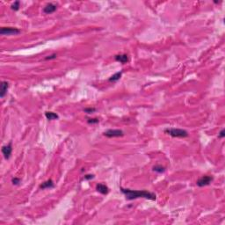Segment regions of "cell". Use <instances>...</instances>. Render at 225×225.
I'll return each mask as SVG.
<instances>
[{"label": "cell", "instance_id": "obj_1", "mask_svg": "<svg viewBox=\"0 0 225 225\" xmlns=\"http://www.w3.org/2000/svg\"><path fill=\"white\" fill-rule=\"evenodd\" d=\"M121 193L126 196L127 200L132 201L134 199H138V198H144V199H148L150 201H155L157 199V196L155 194L145 191V190H130V189H126L123 187H121Z\"/></svg>", "mask_w": 225, "mask_h": 225}, {"label": "cell", "instance_id": "obj_2", "mask_svg": "<svg viewBox=\"0 0 225 225\" xmlns=\"http://www.w3.org/2000/svg\"><path fill=\"white\" fill-rule=\"evenodd\" d=\"M164 133L169 134V136L172 137H178V138H185L188 137L187 131L181 129V128H165Z\"/></svg>", "mask_w": 225, "mask_h": 225}, {"label": "cell", "instance_id": "obj_3", "mask_svg": "<svg viewBox=\"0 0 225 225\" xmlns=\"http://www.w3.org/2000/svg\"><path fill=\"white\" fill-rule=\"evenodd\" d=\"M123 134H124L123 131L120 129H108L106 132H104V136L108 138L123 137Z\"/></svg>", "mask_w": 225, "mask_h": 225}, {"label": "cell", "instance_id": "obj_4", "mask_svg": "<svg viewBox=\"0 0 225 225\" xmlns=\"http://www.w3.org/2000/svg\"><path fill=\"white\" fill-rule=\"evenodd\" d=\"M20 30L15 27H2L0 29V34L1 35H13L19 34Z\"/></svg>", "mask_w": 225, "mask_h": 225}, {"label": "cell", "instance_id": "obj_5", "mask_svg": "<svg viewBox=\"0 0 225 225\" xmlns=\"http://www.w3.org/2000/svg\"><path fill=\"white\" fill-rule=\"evenodd\" d=\"M212 180H213V177H211V176H203V177H201V178H200L198 179L196 184H197L198 187H206V186L209 185L212 182Z\"/></svg>", "mask_w": 225, "mask_h": 225}, {"label": "cell", "instance_id": "obj_6", "mask_svg": "<svg viewBox=\"0 0 225 225\" xmlns=\"http://www.w3.org/2000/svg\"><path fill=\"white\" fill-rule=\"evenodd\" d=\"M13 152V146H12V143H9L7 145L3 146L2 148V153L5 157L6 159H9L11 155Z\"/></svg>", "mask_w": 225, "mask_h": 225}, {"label": "cell", "instance_id": "obj_7", "mask_svg": "<svg viewBox=\"0 0 225 225\" xmlns=\"http://www.w3.org/2000/svg\"><path fill=\"white\" fill-rule=\"evenodd\" d=\"M56 9H57V6L56 5H54L52 3H49V4H48V5H46L44 6L43 13L45 14H50V13H55L56 11Z\"/></svg>", "mask_w": 225, "mask_h": 225}, {"label": "cell", "instance_id": "obj_8", "mask_svg": "<svg viewBox=\"0 0 225 225\" xmlns=\"http://www.w3.org/2000/svg\"><path fill=\"white\" fill-rule=\"evenodd\" d=\"M9 88V84L6 81H3L0 84V97L4 98L7 93V90Z\"/></svg>", "mask_w": 225, "mask_h": 225}, {"label": "cell", "instance_id": "obj_9", "mask_svg": "<svg viewBox=\"0 0 225 225\" xmlns=\"http://www.w3.org/2000/svg\"><path fill=\"white\" fill-rule=\"evenodd\" d=\"M55 187V185H54V182H53V180L52 179H48V180H46V181H44L43 183H41L40 185V189H48V188H53Z\"/></svg>", "mask_w": 225, "mask_h": 225}, {"label": "cell", "instance_id": "obj_10", "mask_svg": "<svg viewBox=\"0 0 225 225\" xmlns=\"http://www.w3.org/2000/svg\"><path fill=\"white\" fill-rule=\"evenodd\" d=\"M96 190L100 194H107L108 192H109L108 187L106 185H104V184H98L96 186Z\"/></svg>", "mask_w": 225, "mask_h": 225}, {"label": "cell", "instance_id": "obj_11", "mask_svg": "<svg viewBox=\"0 0 225 225\" xmlns=\"http://www.w3.org/2000/svg\"><path fill=\"white\" fill-rule=\"evenodd\" d=\"M114 59H115L116 62H119V63H123V64L128 62V56H127V55H126V54L117 55V56H115Z\"/></svg>", "mask_w": 225, "mask_h": 225}, {"label": "cell", "instance_id": "obj_12", "mask_svg": "<svg viewBox=\"0 0 225 225\" xmlns=\"http://www.w3.org/2000/svg\"><path fill=\"white\" fill-rule=\"evenodd\" d=\"M45 116H46V118L49 121H52V120H56V119L59 118V116L56 113H53V112H46L45 113Z\"/></svg>", "mask_w": 225, "mask_h": 225}, {"label": "cell", "instance_id": "obj_13", "mask_svg": "<svg viewBox=\"0 0 225 225\" xmlns=\"http://www.w3.org/2000/svg\"><path fill=\"white\" fill-rule=\"evenodd\" d=\"M121 75H122V72L121 71H120V72H117V73H115V74H114L109 79H108V81L109 82H117L121 77Z\"/></svg>", "mask_w": 225, "mask_h": 225}, {"label": "cell", "instance_id": "obj_14", "mask_svg": "<svg viewBox=\"0 0 225 225\" xmlns=\"http://www.w3.org/2000/svg\"><path fill=\"white\" fill-rule=\"evenodd\" d=\"M153 171L157 173H163L165 171V168L163 167L162 165H155V166H153Z\"/></svg>", "mask_w": 225, "mask_h": 225}, {"label": "cell", "instance_id": "obj_15", "mask_svg": "<svg viewBox=\"0 0 225 225\" xmlns=\"http://www.w3.org/2000/svg\"><path fill=\"white\" fill-rule=\"evenodd\" d=\"M20 1H15V2L11 6V8H12V10H13V11H18V10L20 9Z\"/></svg>", "mask_w": 225, "mask_h": 225}, {"label": "cell", "instance_id": "obj_16", "mask_svg": "<svg viewBox=\"0 0 225 225\" xmlns=\"http://www.w3.org/2000/svg\"><path fill=\"white\" fill-rule=\"evenodd\" d=\"M96 111V109L94 107H88V108H84V112L86 113V114H93Z\"/></svg>", "mask_w": 225, "mask_h": 225}, {"label": "cell", "instance_id": "obj_17", "mask_svg": "<svg viewBox=\"0 0 225 225\" xmlns=\"http://www.w3.org/2000/svg\"><path fill=\"white\" fill-rule=\"evenodd\" d=\"M99 121H100V120L99 119H88L87 120V122L89 123V124H97V123H99Z\"/></svg>", "mask_w": 225, "mask_h": 225}, {"label": "cell", "instance_id": "obj_18", "mask_svg": "<svg viewBox=\"0 0 225 225\" xmlns=\"http://www.w3.org/2000/svg\"><path fill=\"white\" fill-rule=\"evenodd\" d=\"M12 183H13V185H15V186L19 185V184L20 183V178H13L12 179Z\"/></svg>", "mask_w": 225, "mask_h": 225}, {"label": "cell", "instance_id": "obj_19", "mask_svg": "<svg viewBox=\"0 0 225 225\" xmlns=\"http://www.w3.org/2000/svg\"><path fill=\"white\" fill-rule=\"evenodd\" d=\"M224 137H225V130H224V129H222L221 132H220L219 134H218V137H219V138H223Z\"/></svg>", "mask_w": 225, "mask_h": 225}, {"label": "cell", "instance_id": "obj_20", "mask_svg": "<svg viewBox=\"0 0 225 225\" xmlns=\"http://www.w3.org/2000/svg\"><path fill=\"white\" fill-rule=\"evenodd\" d=\"M56 54H52L49 56H47L45 58V60H51V59H56Z\"/></svg>", "mask_w": 225, "mask_h": 225}, {"label": "cell", "instance_id": "obj_21", "mask_svg": "<svg viewBox=\"0 0 225 225\" xmlns=\"http://www.w3.org/2000/svg\"><path fill=\"white\" fill-rule=\"evenodd\" d=\"M94 178V176H93V174H88V175H85V176H84V179H92V178Z\"/></svg>", "mask_w": 225, "mask_h": 225}]
</instances>
